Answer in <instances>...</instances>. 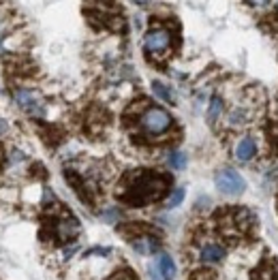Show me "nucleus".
Instances as JSON below:
<instances>
[{
	"label": "nucleus",
	"mask_w": 278,
	"mask_h": 280,
	"mask_svg": "<svg viewBox=\"0 0 278 280\" xmlns=\"http://www.w3.org/2000/svg\"><path fill=\"white\" fill-rule=\"evenodd\" d=\"M171 186V178L165 173L157 171H137L124 182V191H122V201L128 205H146L150 201L163 197Z\"/></svg>",
	"instance_id": "f257e3e1"
},
{
	"label": "nucleus",
	"mask_w": 278,
	"mask_h": 280,
	"mask_svg": "<svg viewBox=\"0 0 278 280\" xmlns=\"http://www.w3.org/2000/svg\"><path fill=\"white\" fill-rule=\"evenodd\" d=\"M139 126L148 137H163L171 131L173 120L167 109L163 107H148L139 118Z\"/></svg>",
	"instance_id": "f03ea898"
},
{
	"label": "nucleus",
	"mask_w": 278,
	"mask_h": 280,
	"mask_svg": "<svg viewBox=\"0 0 278 280\" xmlns=\"http://www.w3.org/2000/svg\"><path fill=\"white\" fill-rule=\"evenodd\" d=\"M214 184L223 195H240L244 191V180L242 175L231 167H225L214 175Z\"/></svg>",
	"instance_id": "7ed1b4c3"
},
{
	"label": "nucleus",
	"mask_w": 278,
	"mask_h": 280,
	"mask_svg": "<svg viewBox=\"0 0 278 280\" xmlns=\"http://www.w3.org/2000/svg\"><path fill=\"white\" fill-rule=\"evenodd\" d=\"M169 45H171V32L165 28H154L144 39V49L150 56H160L163 51L169 49Z\"/></svg>",
	"instance_id": "20e7f679"
},
{
	"label": "nucleus",
	"mask_w": 278,
	"mask_h": 280,
	"mask_svg": "<svg viewBox=\"0 0 278 280\" xmlns=\"http://www.w3.org/2000/svg\"><path fill=\"white\" fill-rule=\"evenodd\" d=\"M15 101H17L19 107L26 109V112H30V114H35V116H45L43 107L39 105V101L35 99V94H32L30 90H17V92H15Z\"/></svg>",
	"instance_id": "39448f33"
},
{
	"label": "nucleus",
	"mask_w": 278,
	"mask_h": 280,
	"mask_svg": "<svg viewBox=\"0 0 278 280\" xmlns=\"http://www.w3.org/2000/svg\"><path fill=\"white\" fill-rule=\"evenodd\" d=\"M56 238L60 240V242H64V240H71V238H75L77 233H79V223H77L75 218H62V220H58L56 223Z\"/></svg>",
	"instance_id": "423d86ee"
},
{
	"label": "nucleus",
	"mask_w": 278,
	"mask_h": 280,
	"mask_svg": "<svg viewBox=\"0 0 278 280\" xmlns=\"http://www.w3.org/2000/svg\"><path fill=\"white\" fill-rule=\"evenodd\" d=\"M131 246L139 255H152V252L159 250V240L154 236H139V238H131Z\"/></svg>",
	"instance_id": "0eeeda50"
},
{
	"label": "nucleus",
	"mask_w": 278,
	"mask_h": 280,
	"mask_svg": "<svg viewBox=\"0 0 278 280\" xmlns=\"http://www.w3.org/2000/svg\"><path fill=\"white\" fill-rule=\"evenodd\" d=\"M255 154H257V143H255L253 139H250V137L242 139L240 143H238V148H236V156H238V160H240V162L250 160Z\"/></svg>",
	"instance_id": "6e6552de"
},
{
	"label": "nucleus",
	"mask_w": 278,
	"mask_h": 280,
	"mask_svg": "<svg viewBox=\"0 0 278 280\" xmlns=\"http://www.w3.org/2000/svg\"><path fill=\"white\" fill-rule=\"evenodd\" d=\"M199 257H201L203 263H218L225 259V248H221V246H216V244H205Z\"/></svg>",
	"instance_id": "1a4fd4ad"
},
{
	"label": "nucleus",
	"mask_w": 278,
	"mask_h": 280,
	"mask_svg": "<svg viewBox=\"0 0 278 280\" xmlns=\"http://www.w3.org/2000/svg\"><path fill=\"white\" fill-rule=\"evenodd\" d=\"M157 268L160 272V276H163V280L176 278V263H173V259L169 255H160L159 261H157Z\"/></svg>",
	"instance_id": "9d476101"
},
{
	"label": "nucleus",
	"mask_w": 278,
	"mask_h": 280,
	"mask_svg": "<svg viewBox=\"0 0 278 280\" xmlns=\"http://www.w3.org/2000/svg\"><path fill=\"white\" fill-rule=\"evenodd\" d=\"M167 162H169L171 169L182 171V169H186V154H182V152H171L169 156H167Z\"/></svg>",
	"instance_id": "9b49d317"
},
{
	"label": "nucleus",
	"mask_w": 278,
	"mask_h": 280,
	"mask_svg": "<svg viewBox=\"0 0 278 280\" xmlns=\"http://www.w3.org/2000/svg\"><path fill=\"white\" fill-rule=\"evenodd\" d=\"M221 112H223V99H221V96H212L210 109H208V120L216 122V118L221 116Z\"/></svg>",
	"instance_id": "f8f14e48"
},
{
	"label": "nucleus",
	"mask_w": 278,
	"mask_h": 280,
	"mask_svg": "<svg viewBox=\"0 0 278 280\" xmlns=\"http://www.w3.org/2000/svg\"><path fill=\"white\" fill-rule=\"evenodd\" d=\"M152 90L157 92V96H160L165 103H173V96L169 94V88L165 86V83H160V81H152Z\"/></svg>",
	"instance_id": "ddd939ff"
},
{
	"label": "nucleus",
	"mask_w": 278,
	"mask_h": 280,
	"mask_svg": "<svg viewBox=\"0 0 278 280\" xmlns=\"http://www.w3.org/2000/svg\"><path fill=\"white\" fill-rule=\"evenodd\" d=\"M182 199H184V188H176V191L171 193V197L167 199V207H176L182 203Z\"/></svg>",
	"instance_id": "4468645a"
},
{
	"label": "nucleus",
	"mask_w": 278,
	"mask_h": 280,
	"mask_svg": "<svg viewBox=\"0 0 278 280\" xmlns=\"http://www.w3.org/2000/svg\"><path fill=\"white\" fill-rule=\"evenodd\" d=\"M109 280H137L135 278V274L133 272H128V270H122V272H118V274H114Z\"/></svg>",
	"instance_id": "2eb2a0df"
},
{
	"label": "nucleus",
	"mask_w": 278,
	"mask_h": 280,
	"mask_svg": "<svg viewBox=\"0 0 278 280\" xmlns=\"http://www.w3.org/2000/svg\"><path fill=\"white\" fill-rule=\"evenodd\" d=\"M4 128H6V124H4L2 120H0V133H4Z\"/></svg>",
	"instance_id": "dca6fc26"
}]
</instances>
